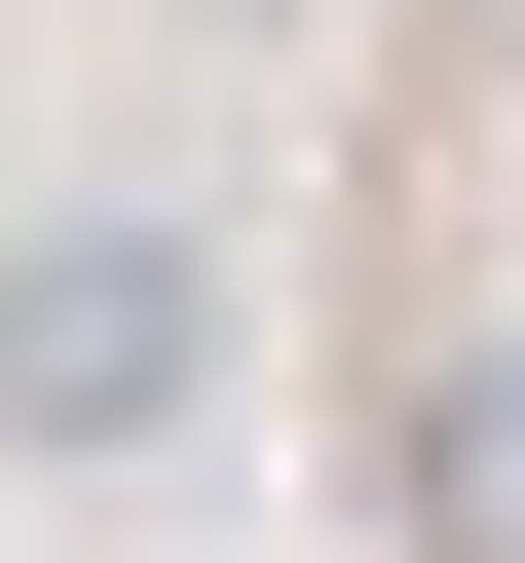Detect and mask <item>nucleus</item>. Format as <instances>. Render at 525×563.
<instances>
[{"label":"nucleus","instance_id":"2","mask_svg":"<svg viewBox=\"0 0 525 563\" xmlns=\"http://www.w3.org/2000/svg\"><path fill=\"white\" fill-rule=\"evenodd\" d=\"M225 38H262V0H225Z\"/></svg>","mask_w":525,"mask_h":563},{"label":"nucleus","instance_id":"1","mask_svg":"<svg viewBox=\"0 0 525 563\" xmlns=\"http://www.w3.org/2000/svg\"><path fill=\"white\" fill-rule=\"evenodd\" d=\"M188 413H225V225L38 188V225H0V451H38V488H113V451H188Z\"/></svg>","mask_w":525,"mask_h":563}]
</instances>
